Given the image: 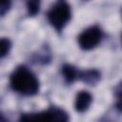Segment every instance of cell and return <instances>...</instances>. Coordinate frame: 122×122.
Here are the masks:
<instances>
[{
    "label": "cell",
    "mask_w": 122,
    "mask_h": 122,
    "mask_svg": "<svg viewBox=\"0 0 122 122\" xmlns=\"http://www.w3.org/2000/svg\"><path fill=\"white\" fill-rule=\"evenodd\" d=\"M11 88L23 94L32 95L38 92L39 83L35 75L25 67H18L10 76Z\"/></svg>",
    "instance_id": "cell-1"
},
{
    "label": "cell",
    "mask_w": 122,
    "mask_h": 122,
    "mask_svg": "<svg viewBox=\"0 0 122 122\" xmlns=\"http://www.w3.org/2000/svg\"><path fill=\"white\" fill-rule=\"evenodd\" d=\"M0 48H1V57H4L10 51V42L8 39H1V43H0Z\"/></svg>",
    "instance_id": "cell-9"
},
{
    "label": "cell",
    "mask_w": 122,
    "mask_h": 122,
    "mask_svg": "<svg viewBox=\"0 0 122 122\" xmlns=\"http://www.w3.org/2000/svg\"><path fill=\"white\" fill-rule=\"evenodd\" d=\"M20 122H69V117L63 110L51 108L41 112L24 113Z\"/></svg>",
    "instance_id": "cell-2"
},
{
    "label": "cell",
    "mask_w": 122,
    "mask_h": 122,
    "mask_svg": "<svg viewBox=\"0 0 122 122\" xmlns=\"http://www.w3.org/2000/svg\"><path fill=\"white\" fill-rule=\"evenodd\" d=\"M39 2L38 1H29L27 3L28 10L30 15H35L39 10Z\"/></svg>",
    "instance_id": "cell-8"
},
{
    "label": "cell",
    "mask_w": 122,
    "mask_h": 122,
    "mask_svg": "<svg viewBox=\"0 0 122 122\" xmlns=\"http://www.w3.org/2000/svg\"><path fill=\"white\" fill-rule=\"evenodd\" d=\"M71 17L70 6L66 2H57L48 12L50 23L57 30H61Z\"/></svg>",
    "instance_id": "cell-3"
},
{
    "label": "cell",
    "mask_w": 122,
    "mask_h": 122,
    "mask_svg": "<svg viewBox=\"0 0 122 122\" xmlns=\"http://www.w3.org/2000/svg\"><path fill=\"white\" fill-rule=\"evenodd\" d=\"M116 108L122 112V92L118 94V97H117V102H116Z\"/></svg>",
    "instance_id": "cell-11"
},
{
    "label": "cell",
    "mask_w": 122,
    "mask_h": 122,
    "mask_svg": "<svg viewBox=\"0 0 122 122\" xmlns=\"http://www.w3.org/2000/svg\"><path fill=\"white\" fill-rule=\"evenodd\" d=\"M10 3L9 1H4V2H2L1 8H0L1 15H4V14L6 13V11H7V10H9V8H10Z\"/></svg>",
    "instance_id": "cell-10"
},
{
    "label": "cell",
    "mask_w": 122,
    "mask_h": 122,
    "mask_svg": "<svg viewBox=\"0 0 122 122\" xmlns=\"http://www.w3.org/2000/svg\"><path fill=\"white\" fill-rule=\"evenodd\" d=\"M62 72H63V75H64L66 81L69 83L74 81L80 75V73L77 71V70L71 65H64L62 68Z\"/></svg>",
    "instance_id": "cell-6"
},
{
    "label": "cell",
    "mask_w": 122,
    "mask_h": 122,
    "mask_svg": "<svg viewBox=\"0 0 122 122\" xmlns=\"http://www.w3.org/2000/svg\"><path fill=\"white\" fill-rule=\"evenodd\" d=\"M102 33L98 27H92L84 30L78 37V43L84 50L94 48L101 40Z\"/></svg>",
    "instance_id": "cell-4"
},
{
    "label": "cell",
    "mask_w": 122,
    "mask_h": 122,
    "mask_svg": "<svg viewBox=\"0 0 122 122\" xmlns=\"http://www.w3.org/2000/svg\"><path fill=\"white\" fill-rule=\"evenodd\" d=\"M92 102V95L88 92H80L75 99V110L78 112L86 111Z\"/></svg>",
    "instance_id": "cell-5"
},
{
    "label": "cell",
    "mask_w": 122,
    "mask_h": 122,
    "mask_svg": "<svg viewBox=\"0 0 122 122\" xmlns=\"http://www.w3.org/2000/svg\"><path fill=\"white\" fill-rule=\"evenodd\" d=\"M1 122H6V121H5V119H4V117H3V116H2V118H1Z\"/></svg>",
    "instance_id": "cell-12"
},
{
    "label": "cell",
    "mask_w": 122,
    "mask_h": 122,
    "mask_svg": "<svg viewBox=\"0 0 122 122\" xmlns=\"http://www.w3.org/2000/svg\"><path fill=\"white\" fill-rule=\"evenodd\" d=\"M99 72L95 70H91V71H86L82 73H80L79 77H81L85 82L89 84H94L99 80Z\"/></svg>",
    "instance_id": "cell-7"
}]
</instances>
